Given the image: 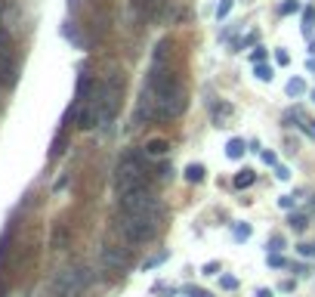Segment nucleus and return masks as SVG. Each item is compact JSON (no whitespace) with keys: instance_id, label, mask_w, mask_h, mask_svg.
<instances>
[{"instance_id":"obj_17","label":"nucleus","mask_w":315,"mask_h":297,"mask_svg":"<svg viewBox=\"0 0 315 297\" xmlns=\"http://www.w3.org/2000/svg\"><path fill=\"white\" fill-rule=\"evenodd\" d=\"M269 266H275V269H281V266H284V257H278V251H272V257H269Z\"/></svg>"},{"instance_id":"obj_6","label":"nucleus","mask_w":315,"mask_h":297,"mask_svg":"<svg viewBox=\"0 0 315 297\" xmlns=\"http://www.w3.org/2000/svg\"><path fill=\"white\" fill-rule=\"evenodd\" d=\"M102 263L108 269H124L127 263H130V254L121 248H102Z\"/></svg>"},{"instance_id":"obj_18","label":"nucleus","mask_w":315,"mask_h":297,"mask_svg":"<svg viewBox=\"0 0 315 297\" xmlns=\"http://www.w3.org/2000/svg\"><path fill=\"white\" fill-rule=\"evenodd\" d=\"M303 22H306V25H303V28H312V22H315V9H306V13H303Z\"/></svg>"},{"instance_id":"obj_4","label":"nucleus","mask_w":315,"mask_h":297,"mask_svg":"<svg viewBox=\"0 0 315 297\" xmlns=\"http://www.w3.org/2000/svg\"><path fill=\"white\" fill-rule=\"evenodd\" d=\"M87 282H90V272L84 266H68V269H62L59 276H56L53 291H56V297H77L87 288Z\"/></svg>"},{"instance_id":"obj_20","label":"nucleus","mask_w":315,"mask_h":297,"mask_svg":"<svg viewBox=\"0 0 315 297\" xmlns=\"http://www.w3.org/2000/svg\"><path fill=\"white\" fill-rule=\"evenodd\" d=\"M300 254L303 257H315V245H300Z\"/></svg>"},{"instance_id":"obj_1","label":"nucleus","mask_w":315,"mask_h":297,"mask_svg":"<svg viewBox=\"0 0 315 297\" xmlns=\"http://www.w3.org/2000/svg\"><path fill=\"white\" fill-rule=\"evenodd\" d=\"M142 186H145V167L139 161V155L136 152L124 155L118 167H114V189H118V195H127V192L142 189Z\"/></svg>"},{"instance_id":"obj_3","label":"nucleus","mask_w":315,"mask_h":297,"mask_svg":"<svg viewBox=\"0 0 315 297\" xmlns=\"http://www.w3.org/2000/svg\"><path fill=\"white\" fill-rule=\"evenodd\" d=\"M121 198V211L124 214H136V217H161V204L151 192L142 186V189H133L127 195H118Z\"/></svg>"},{"instance_id":"obj_9","label":"nucleus","mask_w":315,"mask_h":297,"mask_svg":"<svg viewBox=\"0 0 315 297\" xmlns=\"http://www.w3.org/2000/svg\"><path fill=\"white\" fill-rule=\"evenodd\" d=\"M306 93V84L300 81V77H290L287 81V96H303Z\"/></svg>"},{"instance_id":"obj_19","label":"nucleus","mask_w":315,"mask_h":297,"mask_svg":"<svg viewBox=\"0 0 315 297\" xmlns=\"http://www.w3.org/2000/svg\"><path fill=\"white\" fill-rule=\"evenodd\" d=\"M297 9H300V3H297V0H290V3H284V6H281V13L287 16V13H297Z\"/></svg>"},{"instance_id":"obj_16","label":"nucleus","mask_w":315,"mask_h":297,"mask_svg":"<svg viewBox=\"0 0 315 297\" xmlns=\"http://www.w3.org/2000/svg\"><path fill=\"white\" fill-rule=\"evenodd\" d=\"M281 248H284V238L281 235H272L269 238V251H281Z\"/></svg>"},{"instance_id":"obj_13","label":"nucleus","mask_w":315,"mask_h":297,"mask_svg":"<svg viewBox=\"0 0 315 297\" xmlns=\"http://www.w3.org/2000/svg\"><path fill=\"white\" fill-rule=\"evenodd\" d=\"M256 77H260V81H272V65H260V62H256Z\"/></svg>"},{"instance_id":"obj_8","label":"nucleus","mask_w":315,"mask_h":297,"mask_svg":"<svg viewBox=\"0 0 315 297\" xmlns=\"http://www.w3.org/2000/svg\"><path fill=\"white\" fill-rule=\"evenodd\" d=\"M185 180H189V183H201L204 180V167L201 164H189V167H185Z\"/></svg>"},{"instance_id":"obj_25","label":"nucleus","mask_w":315,"mask_h":297,"mask_svg":"<svg viewBox=\"0 0 315 297\" xmlns=\"http://www.w3.org/2000/svg\"><path fill=\"white\" fill-rule=\"evenodd\" d=\"M309 72H315V59H309Z\"/></svg>"},{"instance_id":"obj_27","label":"nucleus","mask_w":315,"mask_h":297,"mask_svg":"<svg viewBox=\"0 0 315 297\" xmlns=\"http://www.w3.org/2000/svg\"><path fill=\"white\" fill-rule=\"evenodd\" d=\"M312 99H315V93H312Z\"/></svg>"},{"instance_id":"obj_2","label":"nucleus","mask_w":315,"mask_h":297,"mask_svg":"<svg viewBox=\"0 0 315 297\" xmlns=\"http://www.w3.org/2000/svg\"><path fill=\"white\" fill-rule=\"evenodd\" d=\"M158 220L161 217H136V214H124L118 229L127 242H148L151 235L158 232Z\"/></svg>"},{"instance_id":"obj_26","label":"nucleus","mask_w":315,"mask_h":297,"mask_svg":"<svg viewBox=\"0 0 315 297\" xmlns=\"http://www.w3.org/2000/svg\"><path fill=\"white\" fill-rule=\"evenodd\" d=\"M195 297H210V294H207V291H198V294H195Z\"/></svg>"},{"instance_id":"obj_14","label":"nucleus","mask_w":315,"mask_h":297,"mask_svg":"<svg viewBox=\"0 0 315 297\" xmlns=\"http://www.w3.org/2000/svg\"><path fill=\"white\" fill-rule=\"evenodd\" d=\"M232 3H235V0H223V3L216 6V19H226V16H229V9H232Z\"/></svg>"},{"instance_id":"obj_11","label":"nucleus","mask_w":315,"mask_h":297,"mask_svg":"<svg viewBox=\"0 0 315 297\" xmlns=\"http://www.w3.org/2000/svg\"><path fill=\"white\" fill-rule=\"evenodd\" d=\"M250 183H253V170H247V167H244L241 174L235 177V186H238V189H244V186H250Z\"/></svg>"},{"instance_id":"obj_12","label":"nucleus","mask_w":315,"mask_h":297,"mask_svg":"<svg viewBox=\"0 0 315 297\" xmlns=\"http://www.w3.org/2000/svg\"><path fill=\"white\" fill-rule=\"evenodd\" d=\"M145 148H148V155H164V152H167V143H164V140H151Z\"/></svg>"},{"instance_id":"obj_24","label":"nucleus","mask_w":315,"mask_h":297,"mask_svg":"<svg viewBox=\"0 0 315 297\" xmlns=\"http://www.w3.org/2000/svg\"><path fill=\"white\" fill-rule=\"evenodd\" d=\"M256 297H272V291H266V288H263V291H256Z\"/></svg>"},{"instance_id":"obj_5","label":"nucleus","mask_w":315,"mask_h":297,"mask_svg":"<svg viewBox=\"0 0 315 297\" xmlns=\"http://www.w3.org/2000/svg\"><path fill=\"white\" fill-rule=\"evenodd\" d=\"M118 99H121V77L111 74L99 90H96V102H99V124H108L118 111Z\"/></svg>"},{"instance_id":"obj_22","label":"nucleus","mask_w":315,"mask_h":297,"mask_svg":"<svg viewBox=\"0 0 315 297\" xmlns=\"http://www.w3.org/2000/svg\"><path fill=\"white\" fill-rule=\"evenodd\" d=\"M250 235V226H238L235 229V238H247Z\"/></svg>"},{"instance_id":"obj_23","label":"nucleus","mask_w":315,"mask_h":297,"mask_svg":"<svg viewBox=\"0 0 315 297\" xmlns=\"http://www.w3.org/2000/svg\"><path fill=\"white\" fill-rule=\"evenodd\" d=\"M263 56H266V50H253L250 59H253V62H263Z\"/></svg>"},{"instance_id":"obj_15","label":"nucleus","mask_w":315,"mask_h":297,"mask_svg":"<svg viewBox=\"0 0 315 297\" xmlns=\"http://www.w3.org/2000/svg\"><path fill=\"white\" fill-rule=\"evenodd\" d=\"M290 226H294L297 232H303V229H306L309 223H306V217H300V214H297V217H290Z\"/></svg>"},{"instance_id":"obj_10","label":"nucleus","mask_w":315,"mask_h":297,"mask_svg":"<svg viewBox=\"0 0 315 297\" xmlns=\"http://www.w3.org/2000/svg\"><path fill=\"white\" fill-rule=\"evenodd\" d=\"M226 155H229V158H241V155H244V140H229Z\"/></svg>"},{"instance_id":"obj_7","label":"nucleus","mask_w":315,"mask_h":297,"mask_svg":"<svg viewBox=\"0 0 315 297\" xmlns=\"http://www.w3.org/2000/svg\"><path fill=\"white\" fill-rule=\"evenodd\" d=\"M16 68H13V56H9L6 43H0V84H13Z\"/></svg>"},{"instance_id":"obj_21","label":"nucleus","mask_w":315,"mask_h":297,"mask_svg":"<svg viewBox=\"0 0 315 297\" xmlns=\"http://www.w3.org/2000/svg\"><path fill=\"white\" fill-rule=\"evenodd\" d=\"M223 288H226V291H232V288H238V282L232 279V276H223Z\"/></svg>"}]
</instances>
